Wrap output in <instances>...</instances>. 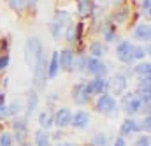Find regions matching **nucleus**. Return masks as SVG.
I'll use <instances>...</instances> for the list:
<instances>
[{
	"label": "nucleus",
	"instance_id": "nucleus-1",
	"mask_svg": "<svg viewBox=\"0 0 151 146\" xmlns=\"http://www.w3.org/2000/svg\"><path fill=\"white\" fill-rule=\"evenodd\" d=\"M118 106H121L119 109L123 111V113H127L128 116H132V118L137 113H144V111H146V114H150V106H144V102L139 99V95L135 92L123 93L121 95V102Z\"/></svg>",
	"mask_w": 151,
	"mask_h": 146
},
{
	"label": "nucleus",
	"instance_id": "nucleus-2",
	"mask_svg": "<svg viewBox=\"0 0 151 146\" xmlns=\"http://www.w3.org/2000/svg\"><path fill=\"white\" fill-rule=\"evenodd\" d=\"M46 81H47V56H46V49L42 48V51L39 53L37 60L34 64V90H46Z\"/></svg>",
	"mask_w": 151,
	"mask_h": 146
},
{
	"label": "nucleus",
	"instance_id": "nucleus-3",
	"mask_svg": "<svg viewBox=\"0 0 151 146\" xmlns=\"http://www.w3.org/2000/svg\"><path fill=\"white\" fill-rule=\"evenodd\" d=\"M95 109L99 111V113H102V114H109V116L114 118V116H118V113H119V106H118L116 99H114L111 93H102V95L97 97Z\"/></svg>",
	"mask_w": 151,
	"mask_h": 146
},
{
	"label": "nucleus",
	"instance_id": "nucleus-4",
	"mask_svg": "<svg viewBox=\"0 0 151 146\" xmlns=\"http://www.w3.org/2000/svg\"><path fill=\"white\" fill-rule=\"evenodd\" d=\"M40 51H42V40L37 35L28 37L27 42H25V62H27L28 67H34Z\"/></svg>",
	"mask_w": 151,
	"mask_h": 146
},
{
	"label": "nucleus",
	"instance_id": "nucleus-5",
	"mask_svg": "<svg viewBox=\"0 0 151 146\" xmlns=\"http://www.w3.org/2000/svg\"><path fill=\"white\" fill-rule=\"evenodd\" d=\"M84 72L91 74V76H95V77H107V72H109V65H107V62H104V60H100V58L86 56Z\"/></svg>",
	"mask_w": 151,
	"mask_h": 146
},
{
	"label": "nucleus",
	"instance_id": "nucleus-6",
	"mask_svg": "<svg viewBox=\"0 0 151 146\" xmlns=\"http://www.w3.org/2000/svg\"><path fill=\"white\" fill-rule=\"evenodd\" d=\"M116 56L118 60L123 64V65H132L135 60H134V44L130 40H119L118 46H116Z\"/></svg>",
	"mask_w": 151,
	"mask_h": 146
},
{
	"label": "nucleus",
	"instance_id": "nucleus-7",
	"mask_svg": "<svg viewBox=\"0 0 151 146\" xmlns=\"http://www.w3.org/2000/svg\"><path fill=\"white\" fill-rule=\"evenodd\" d=\"M12 129H14V137L18 145L27 143V134H28V120L23 116H14L12 120Z\"/></svg>",
	"mask_w": 151,
	"mask_h": 146
},
{
	"label": "nucleus",
	"instance_id": "nucleus-8",
	"mask_svg": "<svg viewBox=\"0 0 151 146\" xmlns=\"http://www.w3.org/2000/svg\"><path fill=\"white\" fill-rule=\"evenodd\" d=\"M107 86H109V90L116 93V95H123L125 92H127V88H128V77L125 76V74L121 72H114L113 77L107 81Z\"/></svg>",
	"mask_w": 151,
	"mask_h": 146
},
{
	"label": "nucleus",
	"instance_id": "nucleus-9",
	"mask_svg": "<svg viewBox=\"0 0 151 146\" xmlns=\"http://www.w3.org/2000/svg\"><path fill=\"white\" fill-rule=\"evenodd\" d=\"M76 51L70 48H65L62 51H58V60H60V69H63L65 72H74L76 71Z\"/></svg>",
	"mask_w": 151,
	"mask_h": 146
},
{
	"label": "nucleus",
	"instance_id": "nucleus-10",
	"mask_svg": "<svg viewBox=\"0 0 151 146\" xmlns=\"http://www.w3.org/2000/svg\"><path fill=\"white\" fill-rule=\"evenodd\" d=\"M139 132H142V129H141V120L128 116V118H125V120L121 121V127H119V136H121V137L127 139L128 136H134V134H139Z\"/></svg>",
	"mask_w": 151,
	"mask_h": 146
},
{
	"label": "nucleus",
	"instance_id": "nucleus-11",
	"mask_svg": "<svg viewBox=\"0 0 151 146\" xmlns=\"http://www.w3.org/2000/svg\"><path fill=\"white\" fill-rule=\"evenodd\" d=\"M90 99H91V95L86 90V81L81 79L79 83H76L74 88H72V100L77 106H84V104L90 102Z\"/></svg>",
	"mask_w": 151,
	"mask_h": 146
},
{
	"label": "nucleus",
	"instance_id": "nucleus-12",
	"mask_svg": "<svg viewBox=\"0 0 151 146\" xmlns=\"http://www.w3.org/2000/svg\"><path fill=\"white\" fill-rule=\"evenodd\" d=\"M86 90L90 95H102L107 93L109 86H107V79L106 77H93L90 81H86Z\"/></svg>",
	"mask_w": 151,
	"mask_h": 146
},
{
	"label": "nucleus",
	"instance_id": "nucleus-13",
	"mask_svg": "<svg viewBox=\"0 0 151 146\" xmlns=\"http://www.w3.org/2000/svg\"><path fill=\"white\" fill-rule=\"evenodd\" d=\"M90 123H91V116H90V113H88V111L79 109V111H76L74 114H72L70 125H72L74 129L84 130V129H88V127H90Z\"/></svg>",
	"mask_w": 151,
	"mask_h": 146
},
{
	"label": "nucleus",
	"instance_id": "nucleus-14",
	"mask_svg": "<svg viewBox=\"0 0 151 146\" xmlns=\"http://www.w3.org/2000/svg\"><path fill=\"white\" fill-rule=\"evenodd\" d=\"M123 2H125V0H123ZM130 14H132V7H130L128 4H119V5L116 7V11H114L111 21H113L114 25H123V23L128 21Z\"/></svg>",
	"mask_w": 151,
	"mask_h": 146
},
{
	"label": "nucleus",
	"instance_id": "nucleus-15",
	"mask_svg": "<svg viewBox=\"0 0 151 146\" xmlns=\"http://www.w3.org/2000/svg\"><path fill=\"white\" fill-rule=\"evenodd\" d=\"M70 120H72V111L69 108H60V109L55 113V120L53 123L58 127V129H65L70 125Z\"/></svg>",
	"mask_w": 151,
	"mask_h": 146
},
{
	"label": "nucleus",
	"instance_id": "nucleus-16",
	"mask_svg": "<svg viewBox=\"0 0 151 146\" xmlns=\"http://www.w3.org/2000/svg\"><path fill=\"white\" fill-rule=\"evenodd\" d=\"M39 106V93L37 90H30L28 92V95H27V108H25V116L23 118H30L32 114H34V111L37 109Z\"/></svg>",
	"mask_w": 151,
	"mask_h": 146
},
{
	"label": "nucleus",
	"instance_id": "nucleus-17",
	"mask_svg": "<svg viewBox=\"0 0 151 146\" xmlns=\"http://www.w3.org/2000/svg\"><path fill=\"white\" fill-rule=\"evenodd\" d=\"M151 37V27L150 23H139L135 28H134V39L135 40H141V42H150Z\"/></svg>",
	"mask_w": 151,
	"mask_h": 146
},
{
	"label": "nucleus",
	"instance_id": "nucleus-18",
	"mask_svg": "<svg viewBox=\"0 0 151 146\" xmlns=\"http://www.w3.org/2000/svg\"><path fill=\"white\" fill-rule=\"evenodd\" d=\"M102 37H104V44L113 42V40H116V37H118L116 25L111 21V18H109V20H106V23L102 25Z\"/></svg>",
	"mask_w": 151,
	"mask_h": 146
},
{
	"label": "nucleus",
	"instance_id": "nucleus-19",
	"mask_svg": "<svg viewBox=\"0 0 151 146\" xmlns=\"http://www.w3.org/2000/svg\"><path fill=\"white\" fill-rule=\"evenodd\" d=\"M95 2L93 0H77V16L79 18H90L93 14Z\"/></svg>",
	"mask_w": 151,
	"mask_h": 146
},
{
	"label": "nucleus",
	"instance_id": "nucleus-20",
	"mask_svg": "<svg viewBox=\"0 0 151 146\" xmlns=\"http://www.w3.org/2000/svg\"><path fill=\"white\" fill-rule=\"evenodd\" d=\"M60 72V60H58V51L51 53V58L47 60V79H55Z\"/></svg>",
	"mask_w": 151,
	"mask_h": 146
},
{
	"label": "nucleus",
	"instance_id": "nucleus-21",
	"mask_svg": "<svg viewBox=\"0 0 151 146\" xmlns=\"http://www.w3.org/2000/svg\"><path fill=\"white\" fill-rule=\"evenodd\" d=\"M90 56H93V58H100L102 60V56H106L107 55V44H104V42H100V40H93L91 44H90Z\"/></svg>",
	"mask_w": 151,
	"mask_h": 146
},
{
	"label": "nucleus",
	"instance_id": "nucleus-22",
	"mask_svg": "<svg viewBox=\"0 0 151 146\" xmlns=\"http://www.w3.org/2000/svg\"><path fill=\"white\" fill-rule=\"evenodd\" d=\"M53 23H55V25H58L60 28H63V27H67L69 23H72V18H70V12H67V11H63V9H58V11L55 12V16H53Z\"/></svg>",
	"mask_w": 151,
	"mask_h": 146
},
{
	"label": "nucleus",
	"instance_id": "nucleus-23",
	"mask_svg": "<svg viewBox=\"0 0 151 146\" xmlns=\"http://www.w3.org/2000/svg\"><path fill=\"white\" fill-rule=\"evenodd\" d=\"M53 120H55V114H53V111L51 108L47 111H42L40 114H39V125H40V129H44V130H49L55 123H53Z\"/></svg>",
	"mask_w": 151,
	"mask_h": 146
},
{
	"label": "nucleus",
	"instance_id": "nucleus-24",
	"mask_svg": "<svg viewBox=\"0 0 151 146\" xmlns=\"http://www.w3.org/2000/svg\"><path fill=\"white\" fill-rule=\"evenodd\" d=\"M132 72L139 77H151V64L150 62H139V64H134L132 67Z\"/></svg>",
	"mask_w": 151,
	"mask_h": 146
},
{
	"label": "nucleus",
	"instance_id": "nucleus-25",
	"mask_svg": "<svg viewBox=\"0 0 151 146\" xmlns=\"http://www.w3.org/2000/svg\"><path fill=\"white\" fill-rule=\"evenodd\" d=\"M109 145H111V137L106 132H95L91 141H90V146H109Z\"/></svg>",
	"mask_w": 151,
	"mask_h": 146
},
{
	"label": "nucleus",
	"instance_id": "nucleus-26",
	"mask_svg": "<svg viewBox=\"0 0 151 146\" xmlns=\"http://www.w3.org/2000/svg\"><path fill=\"white\" fill-rule=\"evenodd\" d=\"M34 141H35V146H49L51 145V137H49V132L44 130V129H39L34 136Z\"/></svg>",
	"mask_w": 151,
	"mask_h": 146
},
{
	"label": "nucleus",
	"instance_id": "nucleus-27",
	"mask_svg": "<svg viewBox=\"0 0 151 146\" xmlns=\"http://www.w3.org/2000/svg\"><path fill=\"white\" fill-rule=\"evenodd\" d=\"M7 4H9V7H11L14 12H18V14H21V12H25V11L28 9L27 0H7Z\"/></svg>",
	"mask_w": 151,
	"mask_h": 146
},
{
	"label": "nucleus",
	"instance_id": "nucleus-28",
	"mask_svg": "<svg viewBox=\"0 0 151 146\" xmlns=\"http://www.w3.org/2000/svg\"><path fill=\"white\" fill-rule=\"evenodd\" d=\"M150 55V46H134V60H139L142 62L146 56Z\"/></svg>",
	"mask_w": 151,
	"mask_h": 146
},
{
	"label": "nucleus",
	"instance_id": "nucleus-29",
	"mask_svg": "<svg viewBox=\"0 0 151 146\" xmlns=\"http://www.w3.org/2000/svg\"><path fill=\"white\" fill-rule=\"evenodd\" d=\"M135 92L151 93V79L150 77H139V79H137V90H135Z\"/></svg>",
	"mask_w": 151,
	"mask_h": 146
},
{
	"label": "nucleus",
	"instance_id": "nucleus-30",
	"mask_svg": "<svg viewBox=\"0 0 151 146\" xmlns=\"http://www.w3.org/2000/svg\"><path fill=\"white\" fill-rule=\"evenodd\" d=\"M21 109H23V106H21V102L18 100V99H14L9 106H7V114L9 116H19V113H21Z\"/></svg>",
	"mask_w": 151,
	"mask_h": 146
},
{
	"label": "nucleus",
	"instance_id": "nucleus-31",
	"mask_svg": "<svg viewBox=\"0 0 151 146\" xmlns=\"http://www.w3.org/2000/svg\"><path fill=\"white\" fill-rule=\"evenodd\" d=\"M65 40H67L69 44L76 42V25L74 23H69V25L65 27Z\"/></svg>",
	"mask_w": 151,
	"mask_h": 146
},
{
	"label": "nucleus",
	"instance_id": "nucleus-32",
	"mask_svg": "<svg viewBox=\"0 0 151 146\" xmlns=\"http://www.w3.org/2000/svg\"><path fill=\"white\" fill-rule=\"evenodd\" d=\"M49 32H51V35H53V40H60L63 28H60L58 25H55V23L51 21V23H49Z\"/></svg>",
	"mask_w": 151,
	"mask_h": 146
},
{
	"label": "nucleus",
	"instance_id": "nucleus-33",
	"mask_svg": "<svg viewBox=\"0 0 151 146\" xmlns=\"http://www.w3.org/2000/svg\"><path fill=\"white\" fill-rule=\"evenodd\" d=\"M12 134L11 132H0V146H12Z\"/></svg>",
	"mask_w": 151,
	"mask_h": 146
},
{
	"label": "nucleus",
	"instance_id": "nucleus-34",
	"mask_svg": "<svg viewBox=\"0 0 151 146\" xmlns=\"http://www.w3.org/2000/svg\"><path fill=\"white\" fill-rule=\"evenodd\" d=\"M135 146H151L150 134H142V136H139L137 141H135Z\"/></svg>",
	"mask_w": 151,
	"mask_h": 146
},
{
	"label": "nucleus",
	"instance_id": "nucleus-35",
	"mask_svg": "<svg viewBox=\"0 0 151 146\" xmlns=\"http://www.w3.org/2000/svg\"><path fill=\"white\" fill-rule=\"evenodd\" d=\"M141 129H142L146 134H150V130H151V116L150 114H146V116L141 120Z\"/></svg>",
	"mask_w": 151,
	"mask_h": 146
},
{
	"label": "nucleus",
	"instance_id": "nucleus-36",
	"mask_svg": "<svg viewBox=\"0 0 151 146\" xmlns=\"http://www.w3.org/2000/svg\"><path fill=\"white\" fill-rule=\"evenodd\" d=\"M7 51H9V37H4L0 39V56L7 55Z\"/></svg>",
	"mask_w": 151,
	"mask_h": 146
},
{
	"label": "nucleus",
	"instance_id": "nucleus-37",
	"mask_svg": "<svg viewBox=\"0 0 151 146\" xmlns=\"http://www.w3.org/2000/svg\"><path fill=\"white\" fill-rule=\"evenodd\" d=\"M9 62H11L9 55H2V56H0V72H2V71H5V69L9 67Z\"/></svg>",
	"mask_w": 151,
	"mask_h": 146
},
{
	"label": "nucleus",
	"instance_id": "nucleus-38",
	"mask_svg": "<svg viewBox=\"0 0 151 146\" xmlns=\"http://www.w3.org/2000/svg\"><path fill=\"white\" fill-rule=\"evenodd\" d=\"M49 137H51L53 141H62V139L65 137V132H63L62 129H58L56 132H53V134H49Z\"/></svg>",
	"mask_w": 151,
	"mask_h": 146
},
{
	"label": "nucleus",
	"instance_id": "nucleus-39",
	"mask_svg": "<svg viewBox=\"0 0 151 146\" xmlns=\"http://www.w3.org/2000/svg\"><path fill=\"white\" fill-rule=\"evenodd\" d=\"M150 11H151V0H142V4H141V12H144L146 16H150Z\"/></svg>",
	"mask_w": 151,
	"mask_h": 146
},
{
	"label": "nucleus",
	"instance_id": "nucleus-40",
	"mask_svg": "<svg viewBox=\"0 0 151 146\" xmlns=\"http://www.w3.org/2000/svg\"><path fill=\"white\" fill-rule=\"evenodd\" d=\"M113 146H127V139L121 136H116L113 139Z\"/></svg>",
	"mask_w": 151,
	"mask_h": 146
},
{
	"label": "nucleus",
	"instance_id": "nucleus-41",
	"mask_svg": "<svg viewBox=\"0 0 151 146\" xmlns=\"http://www.w3.org/2000/svg\"><path fill=\"white\" fill-rule=\"evenodd\" d=\"M7 116H9L7 114V104H4V106H0V120H4Z\"/></svg>",
	"mask_w": 151,
	"mask_h": 146
},
{
	"label": "nucleus",
	"instance_id": "nucleus-42",
	"mask_svg": "<svg viewBox=\"0 0 151 146\" xmlns=\"http://www.w3.org/2000/svg\"><path fill=\"white\" fill-rule=\"evenodd\" d=\"M39 4V0H27V5H28V9H35Z\"/></svg>",
	"mask_w": 151,
	"mask_h": 146
},
{
	"label": "nucleus",
	"instance_id": "nucleus-43",
	"mask_svg": "<svg viewBox=\"0 0 151 146\" xmlns=\"http://www.w3.org/2000/svg\"><path fill=\"white\" fill-rule=\"evenodd\" d=\"M4 104H5V92L0 90V106H4Z\"/></svg>",
	"mask_w": 151,
	"mask_h": 146
},
{
	"label": "nucleus",
	"instance_id": "nucleus-44",
	"mask_svg": "<svg viewBox=\"0 0 151 146\" xmlns=\"http://www.w3.org/2000/svg\"><path fill=\"white\" fill-rule=\"evenodd\" d=\"M109 4H113V5H119V4H123V0H107Z\"/></svg>",
	"mask_w": 151,
	"mask_h": 146
},
{
	"label": "nucleus",
	"instance_id": "nucleus-45",
	"mask_svg": "<svg viewBox=\"0 0 151 146\" xmlns=\"http://www.w3.org/2000/svg\"><path fill=\"white\" fill-rule=\"evenodd\" d=\"M56 146H74L72 143H58Z\"/></svg>",
	"mask_w": 151,
	"mask_h": 146
}]
</instances>
